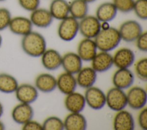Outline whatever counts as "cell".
<instances>
[{"label": "cell", "instance_id": "1", "mask_svg": "<svg viewBox=\"0 0 147 130\" xmlns=\"http://www.w3.org/2000/svg\"><path fill=\"white\" fill-rule=\"evenodd\" d=\"M21 46L24 52L32 57L41 56L47 50V42L44 37L33 31L22 36Z\"/></svg>", "mask_w": 147, "mask_h": 130}, {"label": "cell", "instance_id": "2", "mask_svg": "<svg viewBox=\"0 0 147 130\" xmlns=\"http://www.w3.org/2000/svg\"><path fill=\"white\" fill-rule=\"evenodd\" d=\"M118 29L110 27L106 30H100L94 38L98 49L103 52H109L115 49L121 41Z\"/></svg>", "mask_w": 147, "mask_h": 130}, {"label": "cell", "instance_id": "3", "mask_svg": "<svg viewBox=\"0 0 147 130\" xmlns=\"http://www.w3.org/2000/svg\"><path fill=\"white\" fill-rule=\"evenodd\" d=\"M79 32V21L73 17L69 15L61 20L57 29L59 38L64 41L73 40Z\"/></svg>", "mask_w": 147, "mask_h": 130}, {"label": "cell", "instance_id": "4", "mask_svg": "<svg viewBox=\"0 0 147 130\" xmlns=\"http://www.w3.org/2000/svg\"><path fill=\"white\" fill-rule=\"evenodd\" d=\"M106 104L114 111L118 112L124 109L127 105L126 94L123 89L112 88L106 94Z\"/></svg>", "mask_w": 147, "mask_h": 130}, {"label": "cell", "instance_id": "5", "mask_svg": "<svg viewBox=\"0 0 147 130\" xmlns=\"http://www.w3.org/2000/svg\"><path fill=\"white\" fill-rule=\"evenodd\" d=\"M100 30L101 22L95 16L87 15L79 22V32L84 38L93 39Z\"/></svg>", "mask_w": 147, "mask_h": 130}, {"label": "cell", "instance_id": "6", "mask_svg": "<svg viewBox=\"0 0 147 130\" xmlns=\"http://www.w3.org/2000/svg\"><path fill=\"white\" fill-rule=\"evenodd\" d=\"M121 40L126 42L136 41L143 32L141 24L135 20H127L123 22L118 29Z\"/></svg>", "mask_w": 147, "mask_h": 130}, {"label": "cell", "instance_id": "7", "mask_svg": "<svg viewBox=\"0 0 147 130\" xmlns=\"http://www.w3.org/2000/svg\"><path fill=\"white\" fill-rule=\"evenodd\" d=\"M126 96L127 105L134 110L141 109L146 104L147 93L142 87H132L128 91Z\"/></svg>", "mask_w": 147, "mask_h": 130}, {"label": "cell", "instance_id": "8", "mask_svg": "<svg viewBox=\"0 0 147 130\" xmlns=\"http://www.w3.org/2000/svg\"><path fill=\"white\" fill-rule=\"evenodd\" d=\"M84 96L86 103L92 109H101L106 104V94L97 87L92 86L87 88Z\"/></svg>", "mask_w": 147, "mask_h": 130}, {"label": "cell", "instance_id": "9", "mask_svg": "<svg viewBox=\"0 0 147 130\" xmlns=\"http://www.w3.org/2000/svg\"><path fill=\"white\" fill-rule=\"evenodd\" d=\"M11 116L16 123L23 125L33 119L34 111L30 104L20 103L13 108Z\"/></svg>", "mask_w": 147, "mask_h": 130}, {"label": "cell", "instance_id": "10", "mask_svg": "<svg viewBox=\"0 0 147 130\" xmlns=\"http://www.w3.org/2000/svg\"><path fill=\"white\" fill-rule=\"evenodd\" d=\"M8 28L13 34L24 36L32 31L33 25L29 18L16 16L11 18Z\"/></svg>", "mask_w": 147, "mask_h": 130}, {"label": "cell", "instance_id": "11", "mask_svg": "<svg viewBox=\"0 0 147 130\" xmlns=\"http://www.w3.org/2000/svg\"><path fill=\"white\" fill-rule=\"evenodd\" d=\"M17 100L22 103L32 104L38 98V90L36 86L29 84L18 85L14 92Z\"/></svg>", "mask_w": 147, "mask_h": 130}, {"label": "cell", "instance_id": "12", "mask_svg": "<svg viewBox=\"0 0 147 130\" xmlns=\"http://www.w3.org/2000/svg\"><path fill=\"white\" fill-rule=\"evenodd\" d=\"M112 81L115 87L126 89L133 84L134 76L133 72L128 68L118 69L114 73Z\"/></svg>", "mask_w": 147, "mask_h": 130}, {"label": "cell", "instance_id": "13", "mask_svg": "<svg viewBox=\"0 0 147 130\" xmlns=\"http://www.w3.org/2000/svg\"><path fill=\"white\" fill-rule=\"evenodd\" d=\"M29 19L33 26L39 28H47L52 24L53 18L49 10L38 7L31 12Z\"/></svg>", "mask_w": 147, "mask_h": 130}, {"label": "cell", "instance_id": "14", "mask_svg": "<svg viewBox=\"0 0 147 130\" xmlns=\"http://www.w3.org/2000/svg\"><path fill=\"white\" fill-rule=\"evenodd\" d=\"M113 58V64L118 69L129 68L134 62L135 54L130 49L123 48L118 50Z\"/></svg>", "mask_w": 147, "mask_h": 130}, {"label": "cell", "instance_id": "15", "mask_svg": "<svg viewBox=\"0 0 147 130\" xmlns=\"http://www.w3.org/2000/svg\"><path fill=\"white\" fill-rule=\"evenodd\" d=\"M97 46L91 38H84L79 42L78 46V54L82 61H91L97 53Z\"/></svg>", "mask_w": 147, "mask_h": 130}, {"label": "cell", "instance_id": "16", "mask_svg": "<svg viewBox=\"0 0 147 130\" xmlns=\"http://www.w3.org/2000/svg\"><path fill=\"white\" fill-rule=\"evenodd\" d=\"M61 66L65 72L77 74L82 68V60L77 53L68 52L62 57Z\"/></svg>", "mask_w": 147, "mask_h": 130}, {"label": "cell", "instance_id": "17", "mask_svg": "<svg viewBox=\"0 0 147 130\" xmlns=\"http://www.w3.org/2000/svg\"><path fill=\"white\" fill-rule=\"evenodd\" d=\"M115 130H133L134 128V120L133 115L123 109L118 111L113 121Z\"/></svg>", "mask_w": 147, "mask_h": 130}, {"label": "cell", "instance_id": "18", "mask_svg": "<svg viewBox=\"0 0 147 130\" xmlns=\"http://www.w3.org/2000/svg\"><path fill=\"white\" fill-rule=\"evenodd\" d=\"M92 68L96 72H105L110 69L113 65V56L108 52L101 51L96 53L91 60Z\"/></svg>", "mask_w": 147, "mask_h": 130}, {"label": "cell", "instance_id": "19", "mask_svg": "<svg viewBox=\"0 0 147 130\" xmlns=\"http://www.w3.org/2000/svg\"><path fill=\"white\" fill-rule=\"evenodd\" d=\"M64 105L71 113L81 112L86 105L84 96L78 92H72L65 98Z\"/></svg>", "mask_w": 147, "mask_h": 130}, {"label": "cell", "instance_id": "20", "mask_svg": "<svg viewBox=\"0 0 147 130\" xmlns=\"http://www.w3.org/2000/svg\"><path fill=\"white\" fill-rule=\"evenodd\" d=\"M62 57L57 50L50 49L46 50L41 56L42 66L48 70H55L61 66Z\"/></svg>", "mask_w": 147, "mask_h": 130}, {"label": "cell", "instance_id": "21", "mask_svg": "<svg viewBox=\"0 0 147 130\" xmlns=\"http://www.w3.org/2000/svg\"><path fill=\"white\" fill-rule=\"evenodd\" d=\"M56 80L57 87L62 93L67 95L75 92L77 86V82L74 74L64 72L59 75Z\"/></svg>", "mask_w": 147, "mask_h": 130}, {"label": "cell", "instance_id": "22", "mask_svg": "<svg viewBox=\"0 0 147 130\" xmlns=\"http://www.w3.org/2000/svg\"><path fill=\"white\" fill-rule=\"evenodd\" d=\"M35 86L42 92L49 93L56 88L57 80L51 74L41 73L36 78Z\"/></svg>", "mask_w": 147, "mask_h": 130}, {"label": "cell", "instance_id": "23", "mask_svg": "<svg viewBox=\"0 0 147 130\" xmlns=\"http://www.w3.org/2000/svg\"><path fill=\"white\" fill-rule=\"evenodd\" d=\"M77 74V85L83 88L87 89L93 86L97 78L96 72L92 67L82 68Z\"/></svg>", "mask_w": 147, "mask_h": 130}, {"label": "cell", "instance_id": "24", "mask_svg": "<svg viewBox=\"0 0 147 130\" xmlns=\"http://www.w3.org/2000/svg\"><path fill=\"white\" fill-rule=\"evenodd\" d=\"M63 123L64 129L67 130H84L87 126V120L80 112L69 113Z\"/></svg>", "mask_w": 147, "mask_h": 130}, {"label": "cell", "instance_id": "25", "mask_svg": "<svg viewBox=\"0 0 147 130\" xmlns=\"http://www.w3.org/2000/svg\"><path fill=\"white\" fill-rule=\"evenodd\" d=\"M117 11L113 2H106L102 3L97 7L95 17L100 22H109L116 17Z\"/></svg>", "mask_w": 147, "mask_h": 130}, {"label": "cell", "instance_id": "26", "mask_svg": "<svg viewBox=\"0 0 147 130\" xmlns=\"http://www.w3.org/2000/svg\"><path fill=\"white\" fill-rule=\"evenodd\" d=\"M49 11L53 19L61 21L69 15V3L66 0H52Z\"/></svg>", "mask_w": 147, "mask_h": 130}, {"label": "cell", "instance_id": "27", "mask_svg": "<svg viewBox=\"0 0 147 130\" xmlns=\"http://www.w3.org/2000/svg\"><path fill=\"white\" fill-rule=\"evenodd\" d=\"M69 14L78 20L86 17L88 12V3L84 0H72L69 3Z\"/></svg>", "mask_w": 147, "mask_h": 130}, {"label": "cell", "instance_id": "28", "mask_svg": "<svg viewBox=\"0 0 147 130\" xmlns=\"http://www.w3.org/2000/svg\"><path fill=\"white\" fill-rule=\"evenodd\" d=\"M17 80L7 73H0V92L14 93L18 86Z\"/></svg>", "mask_w": 147, "mask_h": 130}, {"label": "cell", "instance_id": "29", "mask_svg": "<svg viewBox=\"0 0 147 130\" xmlns=\"http://www.w3.org/2000/svg\"><path fill=\"white\" fill-rule=\"evenodd\" d=\"M44 130H63L64 129L63 121L56 116H51L46 119L43 122Z\"/></svg>", "mask_w": 147, "mask_h": 130}, {"label": "cell", "instance_id": "30", "mask_svg": "<svg viewBox=\"0 0 147 130\" xmlns=\"http://www.w3.org/2000/svg\"><path fill=\"white\" fill-rule=\"evenodd\" d=\"M133 10L136 16L142 20L147 19V0H136Z\"/></svg>", "mask_w": 147, "mask_h": 130}, {"label": "cell", "instance_id": "31", "mask_svg": "<svg viewBox=\"0 0 147 130\" xmlns=\"http://www.w3.org/2000/svg\"><path fill=\"white\" fill-rule=\"evenodd\" d=\"M134 1L135 0H113V3L118 11L127 13L133 10Z\"/></svg>", "mask_w": 147, "mask_h": 130}, {"label": "cell", "instance_id": "32", "mask_svg": "<svg viewBox=\"0 0 147 130\" xmlns=\"http://www.w3.org/2000/svg\"><path fill=\"white\" fill-rule=\"evenodd\" d=\"M135 71L138 77L144 81H147V59L140 60L135 65Z\"/></svg>", "mask_w": 147, "mask_h": 130}, {"label": "cell", "instance_id": "33", "mask_svg": "<svg viewBox=\"0 0 147 130\" xmlns=\"http://www.w3.org/2000/svg\"><path fill=\"white\" fill-rule=\"evenodd\" d=\"M10 11L6 7H0V31L8 28L11 19Z\"/></svg>", "mask_w": 147, "mask_h": 130}, {"label": "cell", "instance_id": "34", "mask_svg": "<svg viewBox=\"0 0 147 130\" xmlns=\"http://www.w3.org/2000/svg\"><path fill=\"white\" fill-rule=\"evenodd\" d=\"M18 2L24 10L32 12L39 7L40 0H18Z\"/></svg>", "mask_w": 147, "mask_h": 130}, {"label": "cell", "instance_id": "35", "mask_svg": "<svg viewBox=\"0 0 147 130\" xmlns=\"http://www.w3.org/2000/svg\"><path fill=\"white\" fill-rule=\"evenodd\" d=\"M137 48L141 51L146 52L147 51V33L142 32L136 40Z\"/></svg>", "mask_w": 147, "mask_h": 130}, {"label": "cell", "instance_id": "36", "mask_svg": "<svg viewBox=\"0 0 147 130\" xmlns=\"http://www.w3.org/2000/svg\"><path fill=\"white\" fill-rule=\"evenodd\" d=\"M138 122L139 126L141 129H147V109L144 108L140 112L138 117Z\"/></svg>", "mask_w": 147, "mask_h": 130}, {"label": "cell", "instance_id": "37", "mask_svg": "<svg viewBox=\"0 0 147 130\" xmlns=\"http://www.w3.org/2000/svg\"><path fill=\"white\" fill-rule=\"evenodd\" d=\"M22 129L23 130H42V125L38 122L32 119L24 124Z\"/></svg>", "mask_w": 147, "mask_h": 130}, {"label": "cell", "instance_id": "38", "mask_svg": "<svg viewBox=\"0 0 147 130\" xmlns=\"http://www.w3.org/2000/svg\"><path fill=\"white\" fill-rule=\"evenodd\" d=\"M110 27L109 23L107 22H101V30H106Z\"/></svg>", "mask_w": 147, "mask_h": 130}, {"label": "cell", "instance_id": "39", "mask_svg": "<svg viewBox=\"0 0 147 130\" xmlns=\"http://www.w3.org/2000/svg\"><path fill=\"white\" fill-rule=\"evenodd\" d=\"M3 106L2 105V104L1 103V102L0 101V118L2 117V116L3 115Z\"/></svg>", "mask_w": 147, "mask_h": 130}, {"label": "cell", "instance_id": "40", "mask_svg": "<svg viewBox=\"0 0 147 130\" xmlns=\"http://www.w3.org/2000/svg\"><path fill=\"white\" fill-rule=\"evenodd\" d=\"M5 129V125L4 123L0 120V130H3Z\"/></svg>", "mask_w": 147, "mask_h": 130}, {"label": "cell", "instance_id": "41", "mask_svg": "<svg viewBox=\"0 0 147 130\" xmlns=\"http://www.w3.org/2000/svg\"><path fill=\"white\" fill-rule=\"evenodd\" d=\"M87 3H92L94 2L95 1H96V0H84Z\"/></svg>", "mask_w": 147, "mask_h": 130}, {"label": "cell", "instance_id": "42", "mask_svg": "<svg viewBox=\"0 0 147 130\" xmlns=\"http://www.w3.org/2000/svg\"><path fill=\"white\" fill-rule=\"evenodd\" d=\"M2 41H3V40H2V37L0 33V48L1 47L2 45Z\"/></svg>", "mask_w": 147, "mask_h": 130}, {"label": "cell", "instance_id": "43", "mask_svg": "<svg viewBox=\"0 0 147 130\" xmlns=\"http://www.w3.org/2000/svg\"><path fill=\"white\" fill-rule=\"evenodd\" d=\"M6 0H0V2H3V1H5Z\"/></svg>", "mask_w": 147, "mask_h": 130}]
</instances>
